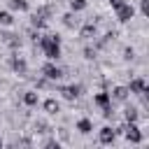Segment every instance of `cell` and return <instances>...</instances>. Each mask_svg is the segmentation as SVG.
Here are the masks:
<instances>
[{"mask_svg":"<svg viewBox=\"0 0 149 149\" xmlns=\"http://www.w3.org/2000/svg\"><path fill=\"white\" fill-rule=\"evenodd\" d=\"M109 95H112L114 100H126V98H128V88H126V86H116Z\"/></svg>","mask_w":149,"mask_h":149,"instance_id":"cell-10","label":"cell"},{"mask_svg":"<svg viewBox=\"0 0 149 149\" xmlns=\"http://www.w3.org/2000/svg\"><path fill=\"white\" fill-rule=\"evenodd\" d=\"M128 93H140V95H144V93H147L144 79H133V81H130V86H128Z\"/></svg>","mask_w":149,"mask_h":149,"instance_id":"cell-7","label":"cell"},{"mask_svg":"<svg viewBox=\"0 0 149 149\" xmlns=\"http://www.w3.org/2000/svg\"><path fill=\"white\" fill-rule=\"evenodd\" d=\"M123 2H126V0H109V5H112V7H114V9H116V7H119V5H123Z\"/></svg>","mask_w":149,"mask_h":149,"instance_id":"cell-18","label":"cell"},{"mask_svg":"<svg viewBox=\"0 0 149 149\" xmlns=\"http://www.w3.org/2000/svg\"><path fill=\"white\" fill-rule=\"evenodd\" d=\"M12 65H14V70H19V72H26V63H23L21 58H16V61H14Z\"/></svg>","mask_w":149,"mask_h":149,"instance_id":"cell-16","label":"cell"},{"mask_svg":"<svg viewBox=\"0 0 149 149\" xmlns=\"http://www.w3.org/2000/svg\"><path fill=\"white\" fill-rule=\"evenodd\" d=\"M126 121L130 123V121H137V112L135 109H126Z\"/></svg>","mask_w":149,"mask_h":149,"instance_id":"cell-17","label":"cell"},{"mask_svg":"<svg viewBox=\"0 0 149 149\" xmlns=\"http://www.w3.org/2000/svg\"><path fill=\"white\" fill-rule=\"evenodd\" d=\"M77 130H79V133H84V135H86V133H91V130H93L91 119H79V121H77Z\"/></svg>","mask_w":149,"mask_h":149,"instance_id":"cell-9","label":"cell"},{"mask_svg":"<svg viewBox=\"0 0 149 149\" xmlns=\"http://www.w3.org/2000/svg\"><path fill=\"white\" fill-rule=\"evenodd\" d=\"M114 137H116V130H114V128H109V126L100 128V142H102V144H112Z\"/></svg>","mask_w":149,"mask_h":149,"instance_id":"cell-5","label":"cell"},{"mask_svg":"<svg viewBox=\"0 0 149 149\" xmlns=\"http://www.w3.org/2000/svg\"><path fill=\"white\" fill-rule=\"evenodd\" d=\"M79 93H81V86H79V84H70V86L63 88V95H65L68 100H74Z\"/></svg>","mask_w":149,"mask_h":149,"instance_id":"cell-8","label":"cell"},{"mask_svg":"<svg viewBox=\"0 0 149 149\" xmlns=\"http://www.w3.org/2000/svg\"><path fill=\"white\" fill-rule=\"evenodd\" d=\"M37 100H40V98H37V93H35V91H26V93H23V102H26L28 107H35V105H37Z\"/></svg>","mask_w":149,"mask_h":149,"instance_id":"cell-11","label":"cell"},{"mask_svg":"<svg viewBox=\"0 0 149 149\" xmlns=\"http://www.w3.org/2000/svg\"><path fill=\"white\" fill-rule=\"evenodd\" d=\"M116 16H119V21H130L135 16V7L130 2H123V5L116 7Z\"/></svg>","mask_w":149,"mask_h":149,"instance_id":"cell-3","label":"cell"},{"mask_svg":"<svg viewBox=\"0 0 149 149\" xmlns=\"http://www.w3.org/2000/svg\"><path fill=\"white\" fill-rule=\"evenodd\" d=\"M44 109H47L49 114H56V112L61 109V105H58V100H54V98H49V100L44 102Z\"/></svg>","mask_w":149,"mask_h":149,"instance_id":"cell-12","label":"cell"},{"mask_svg":"<svg viewBox=\"0 0 149 149\" xmlns=\"http://www.w3.org/2000/svg\"><path fill=\"white\" fill-rule=\"evenodd\" d=\"M42 72H44L47 79H61V74H63V70H61L58 65H51V63H47V65L42 68Z\"/></svg>","mask_w":149,"mask_h":149,"instance_id":"cell-4","label":"cell"},{"mask_svg":"<svg viewBox=\"0 0 149 149\" xmlns=\"http://www.w3.org/2000/svg\"><path fill=\"white\" fill-rule=\"evenodd\" d=\"M9 7L16 12H28V2L26 0H9Z\"/></svg>","mask_w":149,"mask_h":149,"instance_id":"cell-13","label":"cell"},{"mask_svg":"<svg viewBox=\"0 0 149 149\" xmlns=\"http://www.w3.org/2000/svg\"><path fill=\"white\" fill-rule=\"evenodd\" d=\"M70 9H72V12H81V9H86V0H70Z\"/></svg>","mask_w":149,"mask_h":149,"instance_id":"cell-14","label":"cell"},{"mask_svg":"<svg viewBox=\"0 0 149 149\" xmlns=\"http://www.w3.org/2000/svg\"><path fill=\"white\" fill-rule=\"evenodd\" d=\"M12 23H14L12 14L9 12H0V26H12Z\"/></svg>","mask_w":149,"mask_h":149,"instance_id":"cell-15","label":"cell"},{"mask_svg":"<svg viewBox=\"0 0 149 149\" xmlns=\"http://www.w3.org/2000/svg\"><path fill=\"white\" fill-rule=\"evenodd\" d=\"M93 102H95L98 107H102V109H105V107H109V105H112V95H109V93H105V91H100V93H95Z\"/></svg>","mask_w":149,"mask_h":149,"instance_id":"cell-6","label":"cell"},{"mask_svg":"<svg viewBox=\"0 0 149 149\" xmlns=\"http://www.w3.org/2000/svg\"><path fill=\"white\" fill-rule=\"evenodd\" d=\"M40 47L44 51V56L49 61H58L61 58V40L56 35H42L40 37Z\"/></svg>","mask_w":149,"mask_h":149,"instance_id":"cell-1","label":"cell"},{"mask_svg":"<svg viewBox=\"0 0 149 149\" xmlns=\"http://www.w3.org/2000/svg\"><path fill=\"white\" fill-rule=\"evenodd\" d=\"M123 130H126V140H128V142H133V144H140V142H142V133H140V126H137L135 121H130Z\"/></svg>","mask_w":149,"mask_h":149,"instance_id":"cell-2","label":"cell"}]
</instances>
